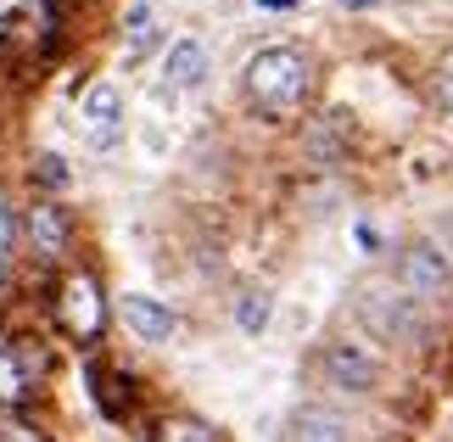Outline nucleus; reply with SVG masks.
Segmentation results:
<instances>
[{"label":"nucleus","instance_id":"obj_21","mask_svg":"<svg viewBox=\"0 0 453 442\" xmlns=\"http://www.w3.org/2000/svg\"><path fill=\"white\" fill-rule=\"evenodd\" d=\"M0 297H6V263H0Z\"/></svg>","mask_w":453,"mask_h":442},{"label":"nucleus","instance_id":"obj_11","mask_svg":"<svg viewBox=\"0 0 453 442\" xmlns=\"http://www.w3.org/2000/svg\"><path fill=\"white\" fill-rule=\"evenodd\" d=\"M163 79H168V90H190V84H202L207 79V45L202 40H180L168 50V62H163Z\"/></svg>","mask_w":453,"mask_h":442},{"label":"nucleus","instance_id":"obj_6","mask_svg":"<svg viewBox=\"0 0 453 442\" xmlns=\"http://www.w3.org/2000/svg\"><path fill=\"white\" fill-rule=\"evenodd\" d=\"M23 236H28V246H34L40 263H62L67 241H73V219H67V207L57 197H40L28 207V219H23Z\"/></svg>","mask_w":453,"mask_h":442},{"label":"nucleus","instance_id":"obj_20","mask_svg":"<svg viewBox=\"0 0 453 442\" xmlns=\"http://www.w3.org/2000/svg\"><path fill=\"white\" fill-rule=\"evenodd\" d=\"M257 6H274V12H286V6H297V0H257Z\"/></svg>","mask_w":453,"mask_h":442},{"label":"nucleus","instance_id":"obj_7","mask_svg":"<svg viewBox=\"0 0 453 442\" xmlns=\"http://www.w3.org/2000/svg\"><path fill=\"white\" fill-rule=\"evenodd\" d=\"M79 118H84L90 146H96V151H112L118 135H124V96H118V84H90V90H84Z\"/></svg>","mask_w":453,"mask_h":442},{"label":"nucleus","instance_id":"obj_5","mask_svg":"<svg viewBox=\"0 0 453 442\" xmlns=\"http://www.w3.org/2000/svg\"><path fill=\"white\" fill-rule=\"evenodd\" d=\"M319 369H325V381L330 386H342V392H375L380 386V364H375V353L370 347H358V342H330L319 353Z\"/></svg>","mask_w":453,"mask_h":442},{"label":"nucleus","instance_id":"obj_9","mask_svg":"<svg viewBox=\"0 0 453 442\" xmlns=\"http://www.w3.org/2000/svg\"><path fill=\"white\" fill-rule=\"evenodd\" d=\"M286 442H353V431H347V420L336 409H325V403H303V409H291Z\"/></svg>","mask_w":453,"mask_h":442},{"label":"nucleus","instance_id":"obj_19","mask_svg":"<svg viewBox=\"0 0 453 442\" xmlns=\"http://www.w3.org/2000/svg\"><path fill=\"white\" fill-rule=\"evenodd\" d=\"M347 12H364V6H380V0H342Z\"/></svg>","mask_w":453,"mask_h":442},{"label":"nucleus","instance_id":"obj_1","mask_svg":"<svg viewBox=\"0 0 453 442\" xmlns=\"http://www.w3.org/2000/svg\"><path fill=\"white\" fill-rule=\"evenodd\" d=\"M313 96V62L297 45H269L247 62V101L264 118H291Z\"/></svg>","mask_w":453,"mask_h":442},{"label":"nucleus","instance_id":"obj_16","mask_svg":"<svg viewBox=\"0 0 453 442\" xmlns=\"http://www.w3.org/2000/svg\"><path fill=\"white\" fill-rule=\"evenodd\" d=\"M17 236H23V219L12 213V202L0 197V263L12 258V246H17Z\"/></svg>","mask_w":453,"mask_h":442},{"label":"nucleus","instance_id":"obj_2","mask_svg":"<svg viewBox=\"0 0 453 442\" xmlns=\"http://www.w3.org/2000/svg\"><path fill=\"white\" fill-rule=\"evenodd\" d=\"M358 320L375 342H414V336L426 330L420 303H414L403 286H392V280H375V286L358 291Z\"/></svg>","mask_w":453,"mask_h":442},{"label":"nucleus","instance_id":"obj_3","mask_svg":"<svg viewBox=\"0 0 453 442\" xmlns=\"http://www.w3.org/2000/svg\"><path fill=\"white\" fill-rule=\"evenodd\" d=\"M57 325L73 336L79 347L101 342L107 330V297H101V280L90 269H67L62 286H57Z\"/></svg>","mask_w":453,"mask_h":442},{"label":"nucleus","instance_id":"obj_12","mask_svg":"<svg viewBox=\"0 0 453 442\" xmlns=\"http://www.w3.org/2000/svg\"><path fill=\"white\" fill-rule=\"evenodd\" d=\"M235 325L247 330V336H257L269 325V291H241V303H235Z\"/></svg>","mask_w":453,"mask_h":442},{"label":"nucleus","instance_id":"obj_10","mask_svg":"<svg viewBox=\"0 0 453 442\" xmlns=\"http://www.w3.org/2000/svg\"><path fill=\"white\" fill-rule=\"evenodd\" d=\"M34 398V369L12 336H0V409H23Z\"/></svg>","mask_w":453,"mask_h":442},{"label":"nucleus","instance_id":"obj_4","mask_svg":"<svg viewBox=\"0 0 453 442\" xmlns=\"http://www.w3.org/2000/svg\"><path fill=\"white\" fill-rule=\"evenodd\" d=\"M397 286H403L414 303H426V297H442L453 286V263L437 241H409L403 258H397Z\"/></svg>","mask_w":453,"mask_h":442},{"label":"nucleus","instance_id":"obj_14","mask_svg":"<svg viewBox=\"0 0 453 442\" xmlns=\"http://www.w3.org/2000/svg\"><path fill=\"white\" fill-rule=\"evenodd\" d=\"M157 442H219L202 420H163L157 426Z\"/></svg>","mask_w":453,"mask_h":442},{"label":"nucleus","instance_id":"obj_8","mask_svg":"<svg viewBox=\"0 0 453 442\" xmlns=\"http://www.w3.org/2000/svg\"><path fill=\"white\" fill-rule=\"evenodd\" d=\"M124 325L134 330V342H168L173 330H180V314L168 303H157V297H124Z\"/></svg>","mask_w":453,"mask_h":442},{"label":"nucleus","instance_id":"obj_17","mask_svg":"<svg viewBox=\"0 0 453 442\" xmlns=\"http://www.w3.org/2000/svg\"><path fill=\"white\" fill-rule=\"evenodd\" d=\"M0 442H45L28 420H0Z\"/></svg>","mask_w":453,"mask_h":442},{"label":"nucleus","instance_id":"obj_18","mask_svg":"<svg viewBox=\"0 0 453 442\" xmlns=\"http://www.w3.org/2000/svg\"><path fill=\"white\" fill-rule=\"evenodd\" d=\"M437 107H442V112H453V74H442V79H437Z\"/></svg>","mask_w":453,"mask_h":442},{"label":"nucleus","instance_id":"obj_15","mask_svg":"<svg viewBox=\"0 0 453 442\" xmlns=\"http://www.w3.org/2000/svg\"><path fill=\"white\" fill-rule=\"evenodd\" d=\"M34 180H40L45 190H62L67 185V163L57 151H40V157H34Z\"/></svg>","mask_w":453,"mask_h":442},{"label":"nucleus","instance_id":"obj_13","mask_svg":"<svg viewBox=\"0 0 453 442\" xmlns=\"http://www.w3.org/2000/svg\"><path fill=\"white\" fill-rule=\"evenodd\" d=\"M151 40H157V17H151L146 0H134V6H129V57H141Z\"/></svg>","mask_w":453,"mask_h":442}]
</instances>
